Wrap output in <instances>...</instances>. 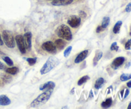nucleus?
<instances>
[{
	"label": "nucleus",
	"mask_w": 131,
	"mask_h": 109,
	"mask_svg": "<svg viewBox=\"0 0 131 109\" xmlns=\"http://www.w3.org/2000/svg\"><path fill=\"white\" fill-rule=\"evenodd\" d=\"M52 91L53 90H48L46 92L40 94L37 98L35 99L31 103L29 107L30 108H38L40 106H43V105L47 102L52 95Z\"/></svg>",
	"instance_id": "nucleus-1"
},
{
	"label": "nucleus",
	"mask_w": 131,
	"mask_h": 109,
	"mask_svg": "<svg viewBox=\"0 0 131 109\" xmlns=\"http://www.w3.org/2000/svg\"><path fill=\"white\" fill-rule=\"evenodd\" d=\"M59 64H60V60L58 58L55 57V56H50L47 59L44 65L41 68L40 71V74L42 75L47 74L51 70H52L55 67L57 66Z\"/></svg>",
	"instance_id": "nucleus-2"
},
{
	"label": "nucleus",
	"mask_w": 131,
	"mask_h": 109,
	"mask_svg": "<svg viewBox=\"0 0 131 109\" xmlns=\"http://www.w3.org/2000/svg\"><path fill=\"white\" fill-rule=\"evenodd\" d=\"M56 34L60 38L66 41H71L72 39V33L70 28L66 24H61L56 29Z\"/></svg>",
	"instance_id": "nucleus-3"
},
{
	"label": "nucleus",
	"mask_w": 131,
	"mask_h": 109,
	"mask_svg": "<svg viewBox=\"0 0 131 109\" xmlns=\"http://www.w3.org/2000/svg\"><path fill=\"white\" fill-rule=\"evenodd\" d=\"M2 39L4 43L9 48H14L15 46V41L10 31L4 30L2 33Z\"/></svg>",
	"instance_id": "nucleus-4"
},
{
	"label": "nucleus",
	"mask_w": 131,
	"mask_h": 109,
	"mask_svg": "<svg viewBox=\"0 0 131 109\" xmlns=\"http://www.w3.org/2000/svg\"><path fill=\"white\" fill-rule=\"evenodd\" d=\"M15 41L20 52L22 54H25L26 52V49L23 36L21 35H17L15 36Z\"/></svg>",
	"instance_id": "nucleus-5"
},
{
	"label": "nucleus",
	"mask_w": 131,
	"mask_h": 109,
	"mask_svg": "<svg viewBox=\"0 0 131 109\" xmlns=\"http://www.w3.org/2000/svg\"><path fill=\"white\" fill-rule=\"evenodd\" d=\"M42 48L49 53L54 54L56 53V47L52 41H47L42 44Z\"/></svg>",
	"instance_id": "nucleus-6"
},
{
	"label": "nucleus",
	"mask_w": 131,
	"mask_h": 109,
	"mask_svg": "<svg viewBox=\"0 0 131 109\" xmlns=\"http://www.w3.org/2000/svg\"><path fill=\"white\" fill-rule=\"evenodd\" d=\"M81 23V19L80 17H78L77 15H72L69 18L67 21V23L69 26L72 28H78L79 26Z\"/></svg>",
	"instance_id": "nucleus-7"
},
{
	"label": "nucleus",
	"mask_w": 131,
	"mask_h": 109,
	"mask_svg": "<svg viewBox=\"0 0 131 109\" xmlns=\"http://www.w3.org/2000/svg\"><path fill=\"white\" fill-rule=\"evenodd\" d=\"M23 38H24V44H25L26 49L29 51L31 49L32 47V34L31 32H26L23 35Z\"/></svg>",
	"instance_id": "nucleus-8"
},
{
	"label": "nucleus",
	"mask_w": 131,
	"mask_h": 109,
	"mask_svg": "<svg viewBox=\"0 0 131 109\" xmlns=\"http://www.w3.org/2000/svg\"><path fill=\"white\" fill-rule=\"evenodd\" d=\"M125 58L124 56H118L116 57L113 60V61L111 63V67L114 69V70H116L118 68L120 67L125 62Z\"/></svg>",
	"instance_id": "nucleus-9"
},
{
	"label": "nucleus",
	"mask_w": 131,
	"mask_h": 109,
	"mask_svg": "<svg viewBox=\"0 0 131 109\" xmlns=\"http://www.w3.org/2000/svg\"><path fill=\"white\" fill-rule=\"evenodd\" d=\"M56 84L54 82H52V81H49L46 83H43V84L41 85L39 87V89L40 91H48V90H53Z\"/></svg>",
	"instance_id": "nucleus-10"
},
{
	"label": "nucleus",
	"mask_w": 131,
	"mask_h": 109,
	"mask_svg": "<svg viewBox=\"0 0 131 109\" xmlns=\"http://www.w3.org/2000/svg\"><path fill=\"white\" fill-rule=\"evenodd\" d=\"M88 55V50H84V51H81L80 53H79L78 55V56H76V58H75L74 60V62L75 64H79L81 63V62H83V60H85L86 58L87 57Z\"/></svg>",
	"instance_id": "nucleus-11"
},
{
	"label": "nucleus",
	"mask_w": 131,
	"mask_h": 109,
	"mask_svg": "<svg viewBox=\"0 0 131 109\" xmlns=\"http://www.w3.org/2000/svg\"><path fill=\"white\" fill-rule=\"evenodd\" d=\"M73 0H55L52 1L51 4L54 6H66L71 4Z\"/></svg>",
	"instance_id": "nucleus-12"
},
{
	"label": "nucleus",
	"mask_w": 131,
	"mask_h": 109,
	"mask_svg": "<svg viewBox=\"0 0 131 109\" xmlns=\"http://www.w3.org/2000/svg\"><path fill=\"white\" fill-rule=\"evenodd\" d=\"M11 103V100L6 95H0V105L7 106Z\"/></svg>",
	"instance_id": "nucleus-13"
},
{
	"label": "nucleus",
	"mask_w": 131,
	"mask_h": 109,
	"mask_svg": "<svg viewBox=\"0 0 131 109\" xmlns=\"http://www.w3.org/2000/svg\"><path fill=\"white\" fill-rule=\"evenodd\" d=\"M54 44L56 46V48L58 49L59 50H62L63 49L64 47L66 46V43L64 40L61 39V38H58V39L56 40L54 42Z\"/></svg>",
	"instance_id": "nucleus-14"
},
{
	"label": "nucleus",
	"mask_w": 131,
	"mask_h": 109,
	"mask_svg": "<svg viewBox=\"0 0 131 109\" xmlns=\"http://www.w3.org/2000/svg\"><path fill=\"white\" fill-rule=\"evenodd\" d=\"M105 83V80L103 78L101 77V78H99L98 79L96 80L95 83V88L96 89H100L102 87V86L104 85Z\"/></svg>",
	"instance_id": "nucleus-15"
},
{
	"label": "nucleus",
	"mask_w": 131,
	"mask_h": 109,
	"mask_svg": "<svg viewBox=\"0 0 131 109\" xmlns=\"http://www.w3.org/2000/svg\"><path fill=\"white\" fill-rule=\"evenodd\" d=\"M113 103V100L111 97H109V98L106 99L105 101H102V103H101V106L104 108H110L111 106Z\"/></svg>",
	"instance_id": "nucleus-16"
},
{
	"label": "nucleus",
	"mask_w": 131,
	"mask_h": 109,
	"mask_svg": "<svg viewBox=\"0 0 131 109\" xmlns=\"http://www.w3.org/2000/svg\"><path fill=\"white\" fill-rule=\"evenodd\" d=\"M102 56H103V53H102V51H97V53L95 54V56L94 58H93V66H96V65H97L99 61L101 60V58L102 57Z\"/></svg>",
	"instance_id": "nucleus-17"
},
{
	"label": "nucleus",
	"mask_w": 131,
	"mask_h": 109,
	"mask_svg": "<svg viewBox=\"0 0 131 109\" xmlns=\"http://www.w3.org/2000/svg\"><path fill=\"white\" fill-rule=\"evenodd\" d=\"M6 73L9 74H12V75H15L17 73L19 72V69L17 67H12L7 68L5 70Z\"/></svg>",
	"instance_id": "nucleus-18"
},
{
	"label": "nucleus",
	"mask_w": 131,
	"mask_h": 109,
	"mask_svg": "<svg viewBox=\"0 0 131 109\" xmlns=\"http://www.w3.org/2000/svg\"><path fill=\"white\" fill-rule=\"evenodd\" d=\"M122 25V21H118V22H116V23L115 24V25L114 26L113 29V33H115V34H117L120 32V28H121Z\"/></svg>",
	"instance_id": "nucleus-19"
},
{
	"label": "nucleus",
	"mask_w": 131,
	"mask_h": 109,
	"mask_svg": "<svg viewBox=\"0 0 131 109\" xmlns=\"http://www.w3.org/2000/svg\"><path fill=\"white\" fill-rule=\"evenodd\" d=\"M110 18L109 17H104L102 19V24H101V26L105 29V28H107L108 26V25L110 24Z\"/></svg>",
	"instance_id": "nucleus-20"
},
{
	"label": "nucleus",
	"mask_w": 131,
	"mask_h": 109,
	"mask_svg": "<svg viewBox=\"0 0 131 109\" xmlns=\"http://www.w3.org/2000/svg\"><path fill=\"white\" fill-rule=\"evenodd\" d=\"M90 80L89 76H88V75L84 76L81 77V78L80 79L78 80V85L79 86L82 85L84 84V83H86V82L88 80Z\"/></svg>",
	"instance_id": "nucleus-21"
},
{
	"label": "nucleus",
	"mask_w": 131,
	"mask_h": 109,
	"mask_svg": "<svg viewBox=\"0 0 131 109\" xmlns=\"http://www.w3.org/2000/svg\"><path fill=\"white\" fill-rule=\"evenodd\" d=\"M131 79V74H122L120 76V80L122 82H125V81L129 80Z\"/></svg>",
	"instance_id": "nucleus-22"
},
{
	"label": "nucleus",
	"mask_w": 131,
	"mask_h": 109,
	"mask_svg": "<svg viewBox=\"0 0 131 109\" xmlns=\"http://www.w3.org/2000/svg\"><path fill=\"white\" fill-rule=\"evenodd\" d=\"M3 60L9 66H12L14 65V62H13L12 60L10 57H8V56H4V57H3Z\"/></svg>",
	"instance_id": "nucleus-23"
},
{
	"label": "nucleus",
	"mask_w": 131,
	"mask_h": 109,
	"mask_svg": "<svg viewBox=\"0 0 131 109\" xmlns=\"http://www.w3.org/2000/svg\"><path fill=\"white\" fill-rule=\"evenodd\" d=\"M72 49V46H68V47L65 49V51H64V57H68V56H69V55L70 54Z\"/></svg>",
	"instance_id": "nucleus-24"
},
{
	"label": "nucleus",
	"mask_w": 131,
	"mask_h": 109,
	"mask_svg": "<svg viewBox=\"0 0 131 109\" xmlns=\"http://www.w3.org/2000/svg\"><path fill=\"white\" fill-rule=\"evenodd\" d=\"M37 58H26V61L29 64V65L32 66V65H35L37 62Z\"/></svg>",
	"instance_id": "nucleus-25"
},
{
	"label": "nucleus",
	"mask_w": 131,
	"mask_h": 109,
	"mask_svg": "<svg viewBox=\"0 0 131 109\" xmlns=\"http://www.w3.org/2000/svg\"><path fill=\"white\" fill-rule=\"evenodd\" d=\"M110 49H111V51H118L119 47L117 45V42H113V43L111 44V47H110Z\"/></svg>",
	"instance_id": "nucleus-26"
},
{
	"label": "nucleus",
	"mask_w": 131,
	"mask_h": 109,
	"mask_svg": "<svg viewBox=\"0 0 131 109\" xmlns=\"http://www.w3.org/2000/svg\"><path fill=\"white\" fill-rule=\"evenodd\" d=\"M130 47H131V38L130 39H129L125 44V49L129 50V49H130Z\"/></svg>",
	"instance_id": "nucleus-27"
},
{
	"label": "nucleus",
	"mask_w": 131,
	"mask_h": 109,
	"mask_svg": "<svg viewBox=\"0 0 131 109\" xmlns=\"http://www.w3.org/2000/svg\"><path fill=\"white\" fill-rule=\"evenodd\" d=\"M125 12H131V2L129 3L125 7Z\"/></svg>",
	"instance_id": "nucleus-28"
},
{
	"label": "nucleus",
	"mask_w": 131,
	"mask_h": 109,
	"mask_svg": "<svg viewBox=\"0 0 131 109\" xmlns=\"http://www.w3.org/2000/svg\"><path fill=\"white\" fill-rule=\"evenodd\" d=\"M79 15H80L81 18H84L86 17V14L84 11H82V10L79 12Z\"/></svg>",
	"instance_id": "nucleus-29"
},
{
	"label": "nucleus",
	"mask_w": 131,
	"mask_h": 109,
	"mask_svg": "<svg viewBox=\"0 0 131 109\" xmlns=\"http://www.w3.org/2000/svg\"><path fill=\"white\" fill-rule=\"evenodd\" d=\"M104 29L101 26H99L97 28V29H96V32H97V33H100V32H102Z\"/></svg>",
	"instance_id": "nucleus-30"
},
{
	"label": "nucleus",
	"mask_w": 131,
	"mask_h": 109,
	"mask_svg": "<svg viewBox=\"0 0 131 109\" xmlns=\"http://www.w3.org/2000/svg\"><path fill=\"white\" fill-rule=\"evenodd\" d=\"M125 94H124V99L126 98V97L128 96V95L129 94V91L128 89H125Z\"/></svg>",
	"instance_id": "nucleus-31"
},
{
	"label": "nucleus",
	"mask_w": 131,
	"mask_h": 109,
	"mask_svg": "<svg viewBox=\"0 0 131 109\" xmlns=\"http://www.w3.org/2000/svg\"><path fill=\"white\" fill-rule=\"evenodd\" d=\"M5 69V66L4 65V64L1 62H0V69L1 70H3V69Z\"/></svg>",
	"instance_id": "nucleus-32"
},
{
	"label": "nucleus",
	"mask_w": 131,
	"mask_h": 109,
	"mask_svg": "<svg viewBox=\"0 0 131 109\" xmlns=\"http://www.w3.org/2000/svg\"><path fill=\"white\" fill-rule=\"evenodd\" d=\"M3 41L2 37H1V34H0V46H3Z\"/></svg>",
	"instance_id": "nucleus-33"
},
{
	"label": "nucleus",
	"mask_w": 131,
	"mask_h": 109,
	"mask_svg": "<svg viewBox=\"0 0 131 109\" xmlns=\"http://www.w3.org/2000/svg\"><path fill=\"white\" fill-rule=\"evenodd\" d=\"M127 87H129V88H131V80H130L129 82H127Z\"/></svg>",
	"instance_id": "nucleus-34"
},
{
	"label": "nucleus",
	"mask_w": 131,
	"mask_h": 109,
	"mask_svg": "<svg viewBox=\"0 0 131 109\" xmlns=\"http://www.w3.org/2000/svg\"><path fill=\"white\" fill-rule=\"evenodd\" d=\"M90 97L91 98H93V91H92V90H91L90 92Z\"/></svg>",
	"instance_id": "nucleus-35"
},
{
	"label": "nucleus",
	"mask_w": 131,
	"mask_h": 109,
	"mask_svg": "<svg viewBox=\"0 0 131 109\" xmlns=\"http://www.w3.org/2000/svg\"><path fill=\"white\" fill-rule=\"evenodd\" d=\"M127 108H128V109H131V102L129 104V106H128Z\"/></svg>",
	"instance_id": "nucleus-36"
},
{
	"label": "nucleus",
	"mask_w": 131,
	"mask_h": 109,
	"mask_svg": "<svg viewBox=\"0 0 131 109\" xmlns=\"http://www.w3.org/2000/svg\"><path fill=\"white\" fill-rule=\"evenodd\" d=\"M74 88H73L72 90V92H70V93H71L72 94H74Z\"/></svg>",
	"instance_id": "nucleus-37"
},
{
	"label": "nucleus",
	"mask_w": 131,
	"mask_h": 109,
	"mask_svg": "<svg viewBox=\"0 0 131 109\" xmlns=\"http://www.w3.org/2000/svg\"><path fill=\"white\" fill-rule=\"evenodd\" d=\"M129 35H130V36H131V32H130V33H129Z\"/></svg>",
	"instance_id": "nucleus-38"
},
{
	"label": "nucleus",
	"mask_w": 131,
	"mask_h": 109,
	"mask_svg": "<svg viewBox=\"0 0 131 109\" xmlns=\"http://www.w3.org/2000/svg\"><path fill=\"white\" fill-rule=\"evenodd\" d=\"M49 1H55V0H49Z\"/></svg>",
	"instance_id": "nucleus-39"
}]
</instances>
